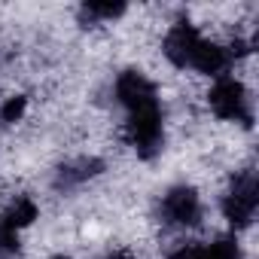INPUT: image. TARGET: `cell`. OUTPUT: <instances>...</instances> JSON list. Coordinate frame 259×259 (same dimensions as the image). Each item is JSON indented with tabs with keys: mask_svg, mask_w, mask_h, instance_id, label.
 <instances>
[{
	"mask_svg": "<svg viewBox=\"0 0 259 259\" xmlns=\"http://www.w3.org/2000/svg\"><path fill=\"white\" fill-rule=\"evenodd\" d=\"M229 49H223L220 43H213V40H198V46H195V52H192V61H189V67H195L198 73H207V76H223V70L229 67Z\"/></svg>",
	"mask_w": 259,
	"mask_h": 259,
	"instance_id": "cell-7",
	"label": "cell"
},
{
	"mask_svg": "<svg viewBox=\"0 0 259 259\" xmlns=\"http://www.w3.org/2000/svg\"><path fill=\"white\" fill-rule=\"evenodd\" d=\"M207 104L210 110L226 119V122H241V125H250V98H247V89L241 79L235 76H220L207 95Z\"/></svg>",
	"mask_w": 259,
	"mask_h": 259,
	"instance_id": "cell-2",
	"label": "cell"
},
{
	"mask_svg": "<svg viewBox=\"0 0 259 259\" xmlns=\"http://www.w3.org/2000/svg\"><path fill=\"white\" fill-rule=\"evenodd\" d=\"M204 259H241L238 241L235 238H220V241L207 244L204 247Z\"/></svg>",
	"mask_w": 259,
	"mask_h": 259,
	"instance_id": "cell-10",
	"label": "cell"
},
{
	"mask_svg": "<svg viewBox=\"0 0 259 259\" xmlns=\"http://www.w3.org/2000/svg\"><path fill=\"white\" fill-rule=\"evenodd\" d=\"M171 259H204V244H180Z\"/></svg>",
	"mask_w": 259,
	"mask_h": 259,
	"instance_id": "cell-14",
	"label": "cell"
},
{
	"mask_svg": "<svg viewBox=\"0 0 259 259\" xmlns=\"http://www.w3.org/2000/svg\"><path fill=\"white\" fill-rule=\"evenodd\" d=\"M19 253V232L0 223V259H10Z\"/></svg>",
	"mask_w": 259,
	"mask_h": 259,
	"instance_id": "cell-13",
	"label": "cell"
},
{
	"mask_svg": "<svg viewBox=\"0 0 259 259\" xmlns=\"http://www.w3.org/2000/svg\"><path fill=\"white\" fill-rule=\"evenodd\" d=\"M104 259H135L132 253H122V250H116V253H110V256H104Z\"/></svg>",
	"mask_w": 259,
	"mask_h": 259,
	"instance_id": "cell-15",
	"label": "cell"
},
{
	"mask_svg": "<svg viewBox=\"0 0 259 259\" xmlns=\"http://www.w3.org/2000/svg\"><path fill=\"white\" fill-rule=\"evenodd\" d=\"M98 171H104L101 159H76V162H70L58 171V186H79V183L92 180Z\"/></svg>",
	"mask_w": 259,
	"mask_h": 259,
	"instance_id": "cell-9",
	"label": "cell"
},
{
	"mask_svg": "<svg viewBox=\"0 0 259 259\" xmlns=\"http://www.w3.org/2000/svg\"><path fill=\"white\" fill-rule=\"evenodd\" d=\"M125 135H128V144L135 147V153H138L141 159L159 156V153H162V144H165V125H162V110H159V104H156V107H147V110L128 113Z\"/></svg>",
	"mask_w": 259,
	"mask_h": 259,
	"instance_id": "cell-1",
	"label": "cell"
},
{
	"mask_svg": "<svg viewBox=\"0 0 259 259\" xmlns=\"http://www.w3.org/2000/svg\"><path fill=\"white\" fill-rule=\"evenodd\" d=\"M198 40H201V34L195 31V25H189V22H177V25L165 34L162 52H165V58H168L174 67H189Z\"/></svg>",
	"mask_w": 259,
	"mask_h": 259,
	"instance_id": "cell-6",
	"label": "cell"
},
{
	"mask_svg": "<svg viewBox=\"0 0 259 259\" xmlns=\"http://www.w3.org/2000/svg\"><path fill=\"white\" fill-rule=\"evenodd\" d=\"M125 13V4H113V0H107V4H85L82 7V16L89 19H104V22H113Z\"/></svg>",
	"mask_w": 259,
	"mask_h": 259,
	"instance_id": "cell-11",
	"label": "cell"
},
{
	"mask_svg": "<svg viewBox=\"0 0 259 259\" xmlns=\"http://www.w3.org/2000/svg\"><path fill=\"white\" fill-rule=\"evenodd\" d=\"M37 204L28 198V195H19V198H13L10 201V207L4 210V213H0V223H4V226H10V229H25V226H31L34 220H37Z\"/></svg>",
	"mask_w": 259,
	"mask_h": 259,
	"instance_id": "cell-8",
	"label": "cell"
},
{
	"mask_svg": "<svg viewBox=\"0 0 259 259\" xmlns=\"http://www.w3.org/2000/svg\"><path fill=\"white\" fill-rule=\"evenodd\" d=\"M256 204H259V180L253 171H244L232 180V186L223 198V213L235 229H244L253 223Z\"/></svg>",
	"mask_w": 259,
	"mask_h": 259,
	"instance_id": "cell-3",
	"label": "cell"
},
{
	"mask_svg": "<svg viewBox=\"0 0 259 259\" xmlns=\"http://www.w3.org/2000/svg\"><path fill=\"white\" fill-rule=\"evenodd\" d=\"M25 110H28V98L25 95H13V98L4 101V107H0V122L13 125V122H19L25 116Z\"/></svg>",
	"mask_w": 259,
	"mask_h": 259,
	"instance_id": "cell-12",
	"label": "cell"
},
{
	"mask_svg": "<svg viewBox=\"0 0 259 259\" xmlns=\"http://www.w3.org/2000/svg\"><path fill=\"white\" fill-rule=\"evenodd\" d=\"M116 98L119 104L135 113V110H147V107H156L159 104V92L156 85L141 73V70H122L119 79H116Z\"/></svg>",
	"mask_w": 259,
	"mask_h": 259,
	"instance_id": "cell-5",
	"label": "cell"
},
{
	"mask_svg": "<svg viewBox=\"0 0 259 259\" xmlns=\"http://www.w3.org/2000/svg\"><path fill=\"white\" fill-rule=\"evenodd\" d=\"M58 259H67V256H58Z\"/></svg>",
	"mask_w": 259,
	"mask_h": 259,
	"instance_id": "cell-16",
	"label": "cell"
},
{
	"mask_svg": "<svg viewBox=\"0 0 259 259\" xmlns=\"http://www.w3.org/2000/svg\"><path fill=\"white\" fill-rule=\"evenodd\" d=\"M162 220L171 226H198L201 223V198L192 186H174L162 198Z\"/></svg>",
	"mask_w": 259,
	"mask_h": 259,
	"instance_id": "cell-4",
	"label": "cell"
}]
</instances>
